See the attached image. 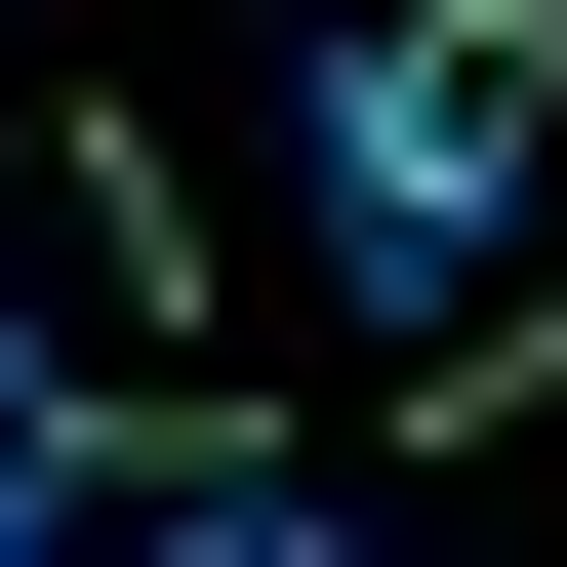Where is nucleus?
Wrapping results in <instances>:
<instances>
[{"label":"nucleus","instance_id":"obj_3","mask_svg":"<svg viewBox=\"0 0 567 567\" xmlns=\"http://www.w3.org/2000/svg\"><path fill=\"white\" fill-rule=\"evenodd\" d=\"M41 527H122V365H82V284L0 244V567H41Z\"/></svg>","mask_w":567,"mask_h":567},{"label":"nucleus","instance_id":"obj_2","mask_svg":"<svg viewBox=\"0 0 567 567\" xmlns=\"http://www.w3.org/2000/svg\"><path fill=\"white\" fill-rule=\"evenodd\" d=\"M122 527H163V567H324V527H365V486L284 446V405H122Z\"/></svg>","mask_w":567,"mask_h":567},{"label":"nucleus","instance_id":"obj_1","mask_svg":"<svg viewBox=\"0 0 567 567\" xmlns=\"http://www.w3.org/2000/svg\"><path fill=\"white\" fill-rule=\"evenodd\" d=\"M527 163H567V0H324L284 41V203L405 284V365L527 324Z\"/></svg>","mask_w":567,"mask_h":567},{"label":"nucleus","instance_id":"obj_4","mask_svg":"<svg viewBox=\"0 0 567 567\" xmlns=\"http://www.w3.org/2000/svg\"><path fill=\"white\" fill-rule=\"evenodd\" d=\"M41 284H82V324H203V163L163 122H41Z\"/></svg>","mask_w":567,"mask_h":567}]
</instances>
